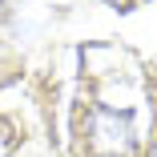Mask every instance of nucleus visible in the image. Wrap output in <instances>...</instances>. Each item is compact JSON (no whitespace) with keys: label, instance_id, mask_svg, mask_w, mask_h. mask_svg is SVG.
I'll return each mask as SVG.
<instances>
[{"label":"nucleus","instance_id":"1","mask_svg":"<svg viewBox=\"0 0 157 157\" xmlns=\"http://www.w3.org/2000/svg\"><path fill=\"white\" fill-rule=\"evenodd\" d=\"M133 141H137V129H133L129 113H117V109H93L89 113V149L93 153L121 157L133 149Z\"/></svg>","mask_w":157,"mask_h":157},{"label":"nucleus","instance_id":"2","mask_svg":"<svg viewBox=\"0 0 157 157\" xmlns=\"http://www.w3.org/2000/svg\"><path fill=\"white\" fill-rule=\"evenodd\" d=\"M149 157H157V145H153V153H149Z\"/></svg>","mask_w":157,"mask_h":157}]
</instances>
